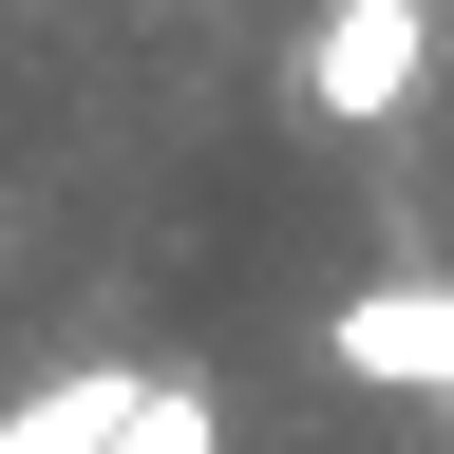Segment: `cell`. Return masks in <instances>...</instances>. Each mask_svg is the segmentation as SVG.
Segmentation results:
<instances>
[{
	"mask_svg": "<svg viewBox=\"0 0 454 454\" xmlns=\"http://www.w3.org/2000/svg\"><path fill=\"white\" fill-rule=\"evenodd\" d=\"M435 76V0H322L303 20V114L322 133H397Z\"/></svg>",
	"mask_w": 454,
	"mask_h": 454,
	"instance_id": "obj_1",
	"label": "cell"
},
{
	"mask_svg": "<svg viewBox=\"0 0 454 454\" xmlns=\"http://www.w3.org/2000/svg\"><path fill=\"white\" fill-rule=\"evenodd\" d=\"M133 397L152 379H114V360L95 379H38V397H0V454H133Z\"/></svg>",
	"mask_w": 454,
	"mask_h": 454,
	"instance_id": "obj_2",
	"label": "cell"
},
{
	"mask_svg": "<svg viewBox=\"0 0 454 454\" xmlns=\"http://www.w3.org/2000/svg\"><path fill=\"white\" fill-rule=\"evenodd\" d=\"M133 454H227V397H208V379H152V397H133Z\"/></svg>",
	"mask_w": 454,
	"mask_h": 454,
	"instance_id": "obj_3",
	"label": "cell"
}]
</instances>
